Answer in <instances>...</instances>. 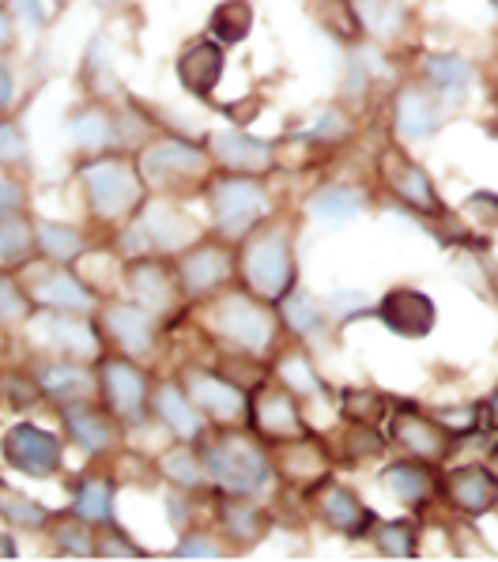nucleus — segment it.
<instances>
[{
	"label": "nucleus",
	"mask_w": 498,
	"mask_h": 562,
	"mask_svg": "<svg viewBox=\"0 0 498 562\" xmlns=\"http://www.w3.org/2000/svg\"><path fill=\"white\" fill-rule=\"evenodd\" d=\"M102 396H106L110 412L125 423H140L144 419V404H148V382L133 362L110 359L102 367Z\"/></svg>",
	"instance_id": "obj_8"
},
{
	"label": "nucleus",
	"mask_w": 498,
	"mask_h": 562,
	"mask_svg": "<svg viewBox=\"0 0 498 562\" xmlns=\"http://www.w3.org/2000/svg\"><path fill=\"white\" fill-rule=\"evenodd\" d=\"M65 423H68V430H72L76 442H80L83 449H91V453H102V449H110V446H114V438H117L106 415L88 408V404H80V401H72L65 408Z\"/></svg>",
	"instance_id": "obj_24"
},
{
	"label": "nucleus",
	"mask_w": 498,
	"mask_h": 562,
	"mask_svg": "<svg viewBox=\"0 0 498 562\" xmlns=\"http://www.w3.org/2000/svg\"><path fill=\"white\" fill-rule=\"evenodd\" d=\"M156 408L162 415V423H170V430H174L178 438H185V442H196V438L204 435V419H201V408H196L189 396L178 393L174 385H162L156 393Z\"/></svg>",
	"instance_id": "obj_23"
},
{
	"label": "nucleus",
	"mask_w": 498,
	"mask_h": 562,
	"mask_svg": "<svg viewBox=\"0 0 498 562\" xmlns=\"http://www.w3.org/2000/svg\"><path fill=\"white\" fill-rule=\"evenodd\" d=\"M230 276V257L219 246H201L189 249L182 257V283L189 295H208Z\"/></svg>",
	"instance_id": "obj_14"
},
{
	"label": "nucleus",
	"mask_w": 498,
	"mask_h": 562,
	"mask_svg": "<svg viewBox=\"0 0 498 562\" xmlns=\"http://www.w3.org/2000/svg\"><path fill=\"white\" fill-rule=\"evenodd\" d=\"M38 385L46 389L49 396H61V401H83V396L94 393L91 374L80 367H46L38 374Z\"/></svg>",
	"instance_id": "obj_29"
},
{
	"label": "nucleus",
	"mask_w": 498,
	"mask_h": 562,
	"mask_svg": "<svg viewBox=\"0 0 498 562\" xmlns=\"http://www.w3.org/2000/svg\"><path fill=\"white\" fill-rule=\"evenodd\" d=\"M204 469L216 480V487L230 491V495H253V491H261L264 480H269V461H264V453L249 442V438H238V435L212 446L208 457H204Z\"/></svg>",
	"instance_id": "obj_1"
},
{
	"label": "nucleus",
	"mask_w": 498,
	"mask_h": 562,
	"mask_svg": "<svg viewBox=\"0 0 498 562\" xmlns=\"http://www.w3.org/2000/svg\"><path fill=\"white\" fill-rule=\"evenodd\" d=\"M393 435H397V442L405 446L408 453L423 457V461H438V457H445V449H450V435H445L434 419H423V415H416V412L397 415Z\"/></svg>",
	"instance_id": "obj_16"
},
{
	"label": "nucleus",
	"mask_w": 498,
	"mask_h": 562,
	"mask_svg": "<svg viewBox=\"0 0 498 562\" xmlns=\"http://www.w3.org/2000/svg\"><path fill=\"white\" fill-rule=\"evenodd\" d=\"M242 272L249 280V288L264 299H283V291H291V241L283 231H264L246 246L242 257Z\"/></svg>",
	"instance_id": "obj_3"
},
{
	"label": "nucleus",
	"mask_w": 498,
	"mask_h": 562,
	"mask_svg": "<svg viewBox=\"0 0 498 562\" xmlns=\"http://www.w3.org/2000/svg\"><path fill=\"white\" fill-rule=\"evenodd\" d=\"M374 543L382 548V555H389V559H411V555H416V536H411L408 525H377Z\"/></svg>",
	"instance_id": "obj_37"
},
{
	"label": "nucleus",
	"mask_w": 498,
	"mask_h": 562,
	"mask_svg": "<svg viewBox=\"0 0 498 562\" xmlns=\"http://www.w3.org/2000/svg\"><path fill=\"white\" fill-rule=\"evenodd\" d=\"M128 291L140 306H148L151 314L174 306V288H170V276L162 272V265L156 261H136L128 268Z\"/></svg>",
	"instance_id": "obj_22"
},
{
	"label": "nucleus",
	"mask_w": 498,
	"mask_h": 562,
	"mask_svg": "<svg viewBox=\"0 0 498 562\" xmlns=\"http://www.w3.org/2000/svg\"><path fill=\"white\" fill-rule=\"evenodd\" d=\"M4 102H12V72H4Z\"/></svg>",
	"instance_id": "obj_53"
},
{
	"label": "nucleus",
	"mask_w": 498,
	"mask_h": 562,
	"mask_svg": "<svg viewBox=\"0 0 498 562\" xmlns=\"http://www.w3.org/2000/svg\"><path fill=\"white\" fill-rule=\"evenodd\" d=\"M283 322H287V328H295L298 336L321 333V314H317L314 302L306 295H291L287 302H283Z\"/></svg>",
	"instance_id": "obj_38"
},
{
	"label": "nucleus",
	"mask_w": 498,
	"mask_h": 562,
	"mask_svg": "<svg viewBox=\"0 0 498 562\" xmlns=\"http://www.w3.org/2000/svg\"><path fill=\"white\" fill-rule=\"evenodd\" d=\"M359 207H363V201H359V193H351V189H325V193L310 204V212L317 215V220L340 227V223L355 220Z\"/></svg>",
	"instance_id": "obj_31"
},
{
	"label": "nucleus",
	"mask_w": 498,
	"mask_h": 562,
	"mask_svg": "<svg viewBox=\"0 0 498 562\" xmlns=\"http://www.w3.org/2000/svg\"><path fill=\"white\" fill-rule=\"evenodd\" d=\"M4 517L8 521H15V525H42L46 521V509H38V506H31L23 495H15V491H4Z\"/></svg>",
	"instance_id": "obj_42"
},
{
	"label": "nucleus",
	"mask_w": 498,
	"mask_h": 562,
	"mask_svg": "<svg viewBox=\"0 0 498 562\" xmlns=\"http://www.w3.org/2000/svg\"><path fill=\"white\" fill-rule=\"evenodd\" d=\"M343 412L355 415L359 423H374L382 415V396L374 393H343Z\"/></svg>",
	"instance_id": "obj_44"
},
{
	"label": "nucleus",
	"mask_w": 498,
	"mask_h": 562,
	"mask_svg": "<svg viewBox=\"0 0 498 562\" xmlns=\"http://www.w3.org/2000/svg\"><path fill=\"white\" fill-rule=\"evenodd\" d=\"M249 27H253V8H249L246 0H227V4H219L216 15H212V31H216V38L223 46L242 42Z\"/></svg>",
	"instance_id": "obj_30"
},
{
	"label": "nucleus",
	"mask_w": 498,
	"mask_h": 562,
	"mask_svg": "<svg viewBox=\"0 0 498 562\" xmlns=\"http://www.w3.org/2000/svg\"><path fill=\"white\" fill-rule=\"evenodd\" d=\"M4 457L27 475H54L61 464V442L49 430L20 423L4 435Z\"/></svg>",
	"instance_id": "obj_7"
},
{
	"label": "nucleus",
	"mask_w": 498,
	"mask_h": 562,
	"mask_svg": "<svg viewBox=\"0 0 498 562\" xmlns=\"http://www.w3.org/2000/svg\"><path fill=\"white\" fill-rule=\"evenodd\" d=\"M159 469L167 472L174 483H182V487H196V483H201V464H196V457L189 453V449H174V453H167L159 461Z\"/></svg>",
	"instance_id": "obj_41"
},
{
	"label": "nucleus",
	"mask_w": 498,
	"mask_h": 562,
	"mask_svg": "<svg viewBox=\"0 0 498 562\" xmlns=\"http://www.w3.org/2000/svg\"><path fill=\"white\" fill-rule=\"evenodd\" d=\"M12 207H20V189L12 181H4V212H12Z\"/></svg>",
	"instance_id": "obj_51"
},
{
	"label": "nucleus",
	"mask_w": 498,
	"mask_h": 562,
	"mask_svg": "<svg viewBox=\"0 0 498 562\" xmlns=\"http://www.w3.org/2000/svg\"><path fill=\"white\" fill-rule=\"evenodd\" d=\"M12 12H20L31 27H42V23H46V8H42V0H12Z\"/></svg>",
	"instance_id": "obj_48"
},
{
	"label": "nucleus",
	"mask_w": 498,
	"mask_h": 562,
	"mask_svg": "<svg viewBox=\"0 0 498 562\" xmlns=\"http://www.w3.org/2000/svg\"><path fill=\"white\" fill-rule=\"evenodd\" d=\"M99 555H102V559H140V551H136L122 532L110 529V532L99 540Z\"/></svg>",
	"instance_id": "obj_45"
},
{
	"label": "nucleus",
	"mask_w": 498,
	"mask_h": 562,
	"mask_svg": "<svg viewBox=\"0 0 498 562\" xmlns=\"http://www.w3.org/2000/svg\"><path fill=\"white\" fill-rule=\"evenodd\" d=\"M363 15L374 34H397V27L405 23V12H400L397 0H366Z\"/></svg>",
	"instance_id": "obj_39"
},
{
	"label": "nucleus",
	"mask_w": 498,
	"mask_h": 562,
	"mask_svg": "<svg viewBox=\"0 0 498 562\" xmlns=\"http://www.w3.org/2000/svg\"><path fill=\"white\" fill-rule=\"evenodd\" d=\"M23 314H27V306H23L20 291H15L12 280H4V317L8 322H15V317H23Z\"/></svg>",
	"instance_id": "obj_49"
},
{
	"label": "nucleus",
	"mask_w": 498,
	"mask_h": 562,
	"mask_svg": "<svg viewBox=\"0 0 498 562\" xmlns=\"http://www.w3.org/2000/svg\"><path fill=\"white\" fill-rule=\"evenodd\" d=\"M450 498L465 509V514H484L498 498V480L491 472L476 469V464H465V469H457L450 475Z\"/></svg>",
	"instance_id": "obj_20"
},
{
	"label": "nucleus",
	"mask_w": 498,
	"mask_h": 562,
	"mask_svg": "<svg viewBox=\"0 0 498 562\" xmlns=\"http://www.w3.org/2000/svg\"><path fill=\"white\" fill-rule=\"evenodd\" d=\"M106 333L122 344L128 356H144V351H151V340H156V317H151L148 306H110Z\"/></svg>",
	"instance_id": "obj_13"
},
{
	"label": "nucleus",
	"mask_w": 498,
	"mask_h": 562,
	"mask_svg": "<svg viewBox=\"0 0 498 562\" xmlns=\"http://www.w3.org/2000/svg\"><path fill=\"white\" fill-rule=\"evenodd\" d=\"M216 328L227 340H235L246 351H264L272 344V314L264 306H257L246 295H227L216 306Z\"/></svg>",
	"instance_id": "obj_4"
},
{
	"label": "nucleus",
	"mask_w": 498,
	"mask_h": 562,
	"mask_svg": "<svg viewBox=\"0 0 498 562\" xmlns=\"http://www.w3.org/2000/svg\"><path fill=\"white\" fill-rule=\"evenodd\" d=\"M72 136L80 148H106V144L114 140V125H110L106 114L91 110V114L72 117Z\"/></svg>",
	"instance_id": "obj_35"
},
{
	"label": "nucleus",
	"mask_w": 498,
	"mask_h": 562,
	"mask_svg": "<svg viewBox=\"0 0 498 562\" xmlns=\"http://www.w3.org/2000/svg\"><path fill=\"white\" fill-rule=\"evenodd\" d=\"M491 412H495V423H498V396H495V408Z\"/></svg>",
	"instance_id": "obj_55"
},
{
	"label": "nucleus",
	"mask_w": 498,
	"mask_h": 562,
	"mask_svg": "<svg viewBox=\"0 0 498 562\" xmlns=\"http://www.w3.org/2000/svg\"><path fill=\"white\" fill-rule=\"evenodd\" d=\"M178 555L182 559H219V548L208 540H201V536H189V540H182V548H178Z\"/></svg>",
	"instance_id": "obj_47"
},
{
	"label": "nucleus",
	"mask_w": 498,
	"mask_h": 562,
	"mask_svg": "<svg viewBox=\"0 0 498 562\" xmlns=\"http://www.w3.org/2000/svg\"><path fill=\"white\" fill-rule=\"evenodd\" d=\"M332 306L343 310V314H351V310H355V306H363V299H359V295H351V299L337 295V299H332Z\"/></svg>",
	"instance_id": "obj_52"
},
{
	"label": "nucleus",
	"mask_w": 498,
	"mask_h": 562,
	"mask_svg": "<svg viewBox=\"0 0 498 562\" xmlns=\"http://www.w3.org/2000/svg\"><path fill=\"white\" fill-rule=\"evenodd\" d=\"M76 514L83 517V521H110V483L106 480H91L80 487V495H76Z\"/></svg>",
	"instance_id": "obj_34"
},
{
	"label": "nucleus",
	"mask_w": 498,
	"mask_h": 562,
	"mask_svg": "<svg viewBox=\"0 0 498 562\" xmlns=\"http://www.w3.org/2000/svg\"><path fill=\"white\" fill-rule=\"evenodd\" d=\"M283 472L291 480H314V475L325 472V457L314 442H303V438H291V446L283 449Z\"/></svg>",
	"instance_id": "obj_33"
},
{
	"label": "nucleus",
	"mask_w": 498,
	"mask_h": 562,
	"mask_svg": "<svg viewBox=\"0 0 498 562\" xmlns=\"http://www.w3.org/2000/svg\"><path fill=\"white\" fill-rule=\"evenodd\" d=\"M491 461H495V469H498V446H495V453H491Z\"/></svg>",
	"instance_id": "obj_54"
},
{
	"label": "nucleus",
	"mask_w": 498,
	"mask_h": 562,
	"mask_svg": "<svg viewBox=\"0 0 498 562\" xmlns=\"http://www.w3.org/2000/svg\"><path fill=\"white\" fill-rule=\"evenodd\" d=\"M377 317L400 336H427L434 328V302L423 295V291H389L377 306Z\"/></svg>",
	"instance_id": "obj_9"
},
{
	"label": "nucleus",
	"mask_w": 498,
	"mask_h": 562,
	"mask_svg": "<svg viewBox=\"0 0 498 562\" xmlns=\"http://www.w3.org/2000/svg\"><path fill=\"white\" fill-rule=\"evenodd\" d=\"M382 175L389 181V189L400 196L405 204L419 207V212H434L438 207V196L431 189V181H427L423 170L416 167V162H408L400 151H385L382 155Z\"/></svg>",
	"instance_id": "obj_12"
},
{
	"label": "nucleus",
	"mask_w": 498,
	"mask_h": 562,
	"mask_svg": "<svg viewBox=\"0 0 498 562\" xmlns=\"http://www.w3.org/2000/svg\"><path fill=\"white\" fill-rule=\"evenodd\" d=\"M212 207H216L219 231L227 238H242L264 212V193L261 186L246 178H227L212 189Z\"/></svg>",
	"instance_id": "obj_6"
},
{
	"label": "nucleus",
	"mask_w": 498,
	"mask_h": 562,
	"mask_svg": "<svg viewBox=\"0 0 498 562\" xmlns=\"http://www.w3.org/2000/svg\"><path fill=\"white\" fill-rule=\"evenodd\" d=\"M397 128L408 140H423L438 128V110L423 91H405L397 99Z\"/></svg>",
	"instance_id": "obj_25"
},
{
	"label": "nucleus",
	"mask_w": 498,
	"mask_h": 562,
	"mask_svg": "<svg viewBox=\"0 0 498 562\" xmlns=\"http://www.w3.org/2000/svg\"><path fill=\"white\" fill-rule=\"evenodd\" d=\"M283 382H287L291 389H298V393H321V385H317L314 370L306 359H283Z\"/></svg>",
	"instance_id": "obj_43"
},
{
	"label": "nucleus",
	"mask_w": 498,
	"mask_h": 562,
	"mask_svg": "<svg viewBox=\"0 0 498 562\" xmlns=\"http://www.w3.org/2000/svg\"><path fill=\"white\" fill-rule=\"evenodd\" d=\"M83 186H88L94 215H102V220L128 215L144 196L136 170L128 167V162H122V159H102V162L83 167Z\"/></svg>",
	"instance_id": "obj_2"
},
{
	"label": "nucleus",
	"mask_w": 498,
	"mask_h": 562,
	"mask_svg": "<svg viewBox=\"0 0 498 562\" xmlns=\"http://www.w3.org/2000/svg\"><path fill=\"white\" fill-rule=\"evenodd\" d=\"M0 254H4L8 265H23L31 254L27 227H23V220H15L12 212H4V238H0Z\"/></svg>",
	"instance_id": "obj_40"
},
{
	"label": "nucleus",
	"mask_w": 498,
	"mask_h": 562,
	"mask_svg": "<svg viewBox=\"0 0 498 562\" xmlns=\"http://www.w3.org/2000/svg\"><path fill=\"white\" fill-rule=\"evenodd\" d=\"M140 227H144V235H148L151 246L162 249V254H174V249H182L196 238V223L170 204L148 207V215H144Z\"/></svg>",
	"instance_id": "obj_15"
},
{
	"label": "nucleus",
	"mask_w": 498,
	"mask_h": 562,
	"mask_svg": "<svg viewBox=\"0 0 498 562\" xmlns=\"http://www.w3.org/2000/svg\"><path fill=\"white\" fill-rule=\"evenodd\" d=\"M38 246L42 254L49 257V261H72V257H80L83 249V238L76 235L72 227H61V223H42L38 227Z\"/></svg>",
	"instance_id": "obj_32"
},
{
	"label": "nucleus",
	"mask_w": 498,
	"mask_h": 562,
	"mask_svg": "<svg viewBox=\"0 0 498 562\" xmlns=\"http://www.w3.org/2000/svg\"><path fill=\"white\" fill-rule=\"evenodd\" d=\"M317 514L329 529H337L343 536H363L366 529H374V514L351 495L348 487H321L317 491Z\"/></svg>",
	"instance_id": "obj_11"
},
{
	"label": "nucleus",
	"mask_w": 498,
	"mask_h": 562,
	"mask_svg": "<svg viewBox=\"0 0 498 562\" xmlns=\"http://www.w3.org/2000/svg\"><path fill=\"white\" fill-rule=\"evenodd\" d=\"M34 299L46 302V306H61V310H88L91 295L83 291L80 280H72L68 272H42L34 280Z\"/></svg>",
	"instance_id": "obj_26"
},
{
	"label": "nucleus",
	"mask_w": 498,
	"mask_h": 562,
	"mask_svg": "<svg viewBox=\"0 0 498 562\" xmlns=\"http://www.w3.org/2000/svg\"><path fill=\"white\" fill-rule=\"evenodd\" d=\"M427 72H431L434 88H445V91H457L472 83V65H465L461 57H431Z\"/></svg>",
	"instance_id": "obj_36"
},
{
	"label": "nucleus",
	"mask_w": 498,
	"mask_h": 562,
	"mask_svg": "<svg viewBox=\"0 0 498 562\" xmlns=\"http://www.w3.org/2000/svg\"><path fill=\"white\" fill-rule=\"evenodd\" d=\"M216 155L227 170H238V175H261V170H269V162H272V144L253 140V136H242V133H219Z\"/></svg>",
	"instance_id": "obj_19"
},
{
	"label": "nucleus",
	"mask_w": 498,
	"mask_h": 562,
	"mask_svg": "<svg viewBox=\"0 0 498 562\" xmlns=\"http://www.w3.org/2000/svg\"><path fill=\"white\" fill-rule=\"evenodd\" d=\"M185 389H189V401H193L201 412H208L212 419L238 423L246 415V396L238 393V389L230 385V382L216 378V374H204V370H189V374H185Z\"/></svg>",
	"instance_id": "obj_10"
},
{
	"label": "nucleus",
	"mask_w": 498,
	"mask_h": 562,
	"mask_svg": "<svg viewBox=\"0 0 498 562\" xmlns=\"http://www.w3.org/2000/svg\"><path fill=\"white\" fill-rule=\"evenodd\" d=\"M12 155H20V133H15V128H4V159L12 162Z\"/></svg>",
	"instance_id": "obj_50"
},
{
	"label": "nucleus",
	"mask_w": 498,
	"mask_h": 562,
	"mask_svg": "<svg viewBox=\"0 0 498 562\" xmlns=\"http://www.w3.org/2000/svg\"><path fill=\"white\" fill-rule=\"evenodd\" d=\"M140 170L151 186L178 189V186H189V181H201L204 175H208V159H204V151L189 148V144L162 140V144H156V148L144 151Z\"/></svg>",
	"instance_id": "obj_5"
},
{
	"label": "nucleus",
	"mask_w": 498,
	"mask_h": 562,
	"mask_svg": "<svg viewBox=\"0 0 498 562\" xmlns=\"http://www.w3.org/2000/svg\"><path fill=\"white\" fill-rule=\"evenodd\" d=\"M57 543H61L65 551H76V555H83L88 559L91 555V540H88V532L80 529V525H61V529H57Z\"/></svg>",
	"instance_id": "obj_46"
},
{
	"label": "nucleus",
	"mask_w": 498,
	"mask_h": 562,
	"mask_svg": "<svg viewBox=\"0 0 498 562\" xmlns=\"http://www.w3.org/2000/svg\"><path fill=\"white\" fill-rule=\"evenodd\" d=\"M178 76H182V88L193 94H208L223 76V49L216 42H193L178 60Z\"/></svg>",
	"instance_id": "obj_17"
},
{
	"label": "nucleus",
	"mask_w": 498,
	"mask_h": 562,
	"mask_svg": "<svg viewBox=\"0 0 498 562\" xmlns=\"http://www.w3.org/2000/svg\"><path fill=\"white\" fill-rule=\"evenodd\" d=\"M253 423L264 438H280V442L303 435V423H298V412L287 393H264L253 408Z\"/></svg>",
	"instance_id": "obj_21"
},
{
	"label": "nucleus",
	"mask_w": 498,
	"mask_h": 562,
	"mask_svg": "<svg viewBox=\"0 0 498 562\" xmlns=\"http://www.w3.org/2000/svg\"><path fill=\"white\" fill-rule=\"evenodd\" d=\"M223 529H227V536L235 543H253V540H261V532H264V514L257 509L253 503H242V498H230V503H223Z\"/></svg>",
	"instance_id": "obj_27"
},
{
	"label": "nucleus",
	"mask_w": 498,
	"mask_h": 562,
	"mask_svg": "<svg viewBox=\"0 0 498 562\" xmlns=\"http://www.w3.org/2000/svg\"><path fill=\"white\" fill-rule=\"evenodd\" d=\"M385 491H389L397 503H408V506H419L427 495H431V475H427L419 464H393L385 472Z\"/></svg>",
	"instance_id": "obj_28"
},
{
	"label": "nucleus",
	"mask_w": 498,
	"mask_h": 562,
	"mask_svg": "<svg viewBox=\"0 0 498 562\" xmlns=\"http://www.w3.org/2000/svg\"><path fill=\"white\" fill-rule=\"evenodd\" d=\"M38 340H46L49 348H57V351H68V356H83V359L94 356V348H99L91 328L83 325L80 317H68V314H42Z\"/></svg>",
	"instance_id": "obj_18"
}]
</instances>
